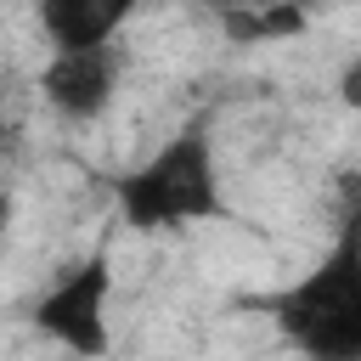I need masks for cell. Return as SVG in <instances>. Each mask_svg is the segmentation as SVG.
Segmentation results:
<instances>
[{
    "mask_svg": "<svg viewBox=\"0 0 361 361\" xmlns=\"http://www.w3.org/2000/svg\"><path fill=\"white\" fill-rule=\"evenodd\" d=\"M338 102H344V107H361V56L338 73Z\"/></svg>",
    "mask_w": 361,
    "mask_h": 361,
    "instance_id": "7",
    "label": "cell"
},
{
    "mask_svg": "<svg viewBox=\"0 0 361 361\" xmlns=\"http://www.w3.org/2000/svg\"><path fill=\"white\" fill-rule=\"evenodd\" d=\"M11 220V197H6V186H0V226Z\"/></svg>",
    "mask_w": 361,
    "mask_h": 361,
    "instance_id": "8",
    "label": "cell"
},
{
    "mask_svg": "<svg viewBox=\"0 0 361 361\" xmlns=\"http://www.w3.org/2000/svg\"><path fill=\"white\" fill-rule=\"evenodd\" d=\"M107 310H113V259H107V248H90L28 305V327L79 361H102L113 350Z\"/></svg>",
    "mask_w": 361,
    "mask_h": 361,
    "instance_id": "3",
    "label": "cell"
},
{
    "mask_svg": "<svg viewBox=\"0 0 361 361\" xmlns=\"http://www.w3.org/2000/svg\"><path fill=\"white\" fill-rule=\"evenodd\" d=\"M118 45H102V51H51L45 68H39V96L56 118L68 124H96L113 96H118Z\"/></svg>",
    "mask_w": 361,
    "mask_h": 361,
    "instance_id": "4",
    "label": "cell"
},
{
    "mask_svg": "<svg viewBox=\"0 0 361 361\" xmlns=\"http://www.w3.org/2000/svg\"><path fill=\"white\" fill-rule=\"evenodd\" d=\"M254 305L305 361H361V203L310 271Z\"/></svg>",
    "mask_w": 361,
    "mask_h": 361,
    "instance_id": "1",
    "label": "cell"
},
{
    "mask_svg": "<svg viewBox=\"0 0 361 361\" xmlns=\"http://www.w3.org/2000/svg\"><path fill=\"white\" fill-rule=\"evenodd\" d=\"M113 203L135 237H169V231L220 220L226 186H220V152L209 124H180L169 141H158L135 169L118 175Z\"/></svg>",
    "mask_w": 361,
    "mask_h": 361,
    "instance_id": "2",
    "label": "cell"
},
{
    "mask_svg": "<svg viewBox=\"0 0 361 361\" xmlns=\"http://www.w3.org/2000/svg\"><path fill=\"white\" fill-rule=\"evenodd\" d=\"M0 164H6V124H0Z\"/></svg>",
    "mask_w": 361,
    "mask_h": 361,
    "instance_id": "9",
    "label": "cell"
},
{
    "mask_svg": "<svg viewBox=\"0 0 361 361\" xmlns=\"http://www.w3.org/2000/svg\"><path fill=\"white\" fill-rule=\"evenodd\" d=\"M220 28L243 45H259V39H288L305 28V11L293 0H248V6H231L220 11Z\"/></svg>",
    "mask_w": 361,
    "mask_h": 361,
    "instance_id": "6",
    "label": "cell"
},
{
    "mask_svg": "<svg viewBox=\"0 0 361 361\" xmlns=\"http://www.w3.org/2000/svg\"><path fill=\"white\" fill-rule=\"evenodd\" d=\"M135 11L141 0H34V23L51 51H102Z\"/></svg>",
    "mask_w": 361,
    "mask_h": 361,
    "instance_id": "5",
    "label": "cell"
}]
</instances>
